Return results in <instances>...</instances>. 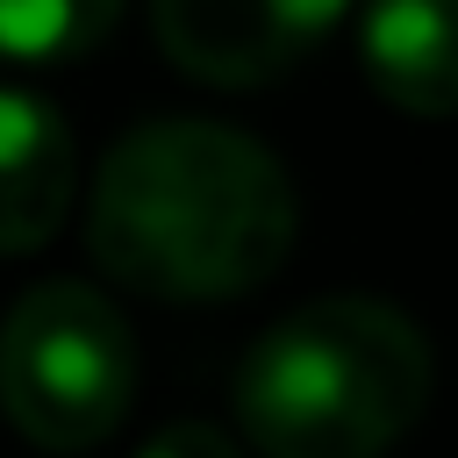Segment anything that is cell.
I'll return each instance as SVG.
<instances>
[{
  "label": "cell",
  "mask_w": 458,
  "mask_h": 458,
  "mask_svg": "<svg viewBox=\"0 0 458 458\" xmlns=\"http://www.w3.org/2000/svg\"><path fill=\"white\" fill-rule=\"evenodd\" d=\"M301 208L286 165L222 122L129 129L86 200L93 265L150 301H236L293 250Z\"/></svg>",
  "instance_id": "cell-1"
},
{
  "label": "cell",
  "mask_w": 458,
  "mask_h": 458,
  "mask_svg": "<svg viewBox=\"0 0 458 458\" xmlns=\"http://www.w3.org/2000/svg\"><path fill=\"white\" fill-rule=\"evenodd\" d=\"M429 386V344L394 301L329 293L243 351L229 401L258 458H379L422 422Z\"/></svg>",
  "instance_id": "cell-2"
},
{
  "label": "cell",
  "mask_w": 458,
  "mask_h": 458,
  "mask_svg": "<svg viewBox=\"0 0 458 458\" xmlns=\"http://www.w3.org/2000/svg\"><path fill=\"white\" fill-rule=\"evenodd\" d=\"M136 401V336L86 279H43L0 315V415L36 451H93Z\"/></svg>",
  "instance_id": "cell-3"
},
{
  "label": "cell",
  "mask_w": 458,
  "mask_h": 458,
  "mask_svg": "<svg viewBox=\"0 0 458 458\" xmlns=\"http://www.w3.org/2000/svg\"><path fill=\"white\" fill-rule=\"evenodd\" d=\"M351 0H150L157 50L222 93H258L293 72Z\"/></svg>",
  "instance_id": "cell-4"
},
{
  "label": "cell",
  "mask_w": 458,
  "mask_h": 458,
  "mask_svg": "<svg viewBox=\"0 0 458 458\" xmlns=\"http://www.w3.org/2000/svg\"><path fill=\"white\" fill-rule=\"evenodd\" d=\"M72 129L50 100L0 86V258H29L72 208Z\"/></svg>",
  "instance_id": "cell-5"
},
{
  "label": "cell",
  "mask_w": 458,
  "mask_h": 458,
  "mask_svg": "<svg viewBox=\"0 0 458 458\" xmlns=\"http://www.w3.org/2000/svg\"><path fill=\"white\" fill-rule=\"evenodd\" d=\"M372 93L401 114H458V0H372L358 29Z\"/></svg>",
  "instance_id": "cell-6"
},
{
  "label": "cell",
  "mask_w": 458,
  "mask_h": 458,
  "mask_svg": "<svg viewBox=\"0 0 458 458\" xmlns=\"http://www.w3.org/2000/svg\"><path fill=\"white\" fill-rule=\"evenodd\" d=\"M122 0H0V57L14 64H64L86 57L114 29Z\"/></svg>",
  "instance_id": "cell-7"
},
{
  "label": "cell",
  "mask_w": 458,
  "mask_h": 458,
  "mask_svg": "<svg viewBox=\"0 0 458 458\" xmlns=\"http://www.w3.org/2000/svg\"><path fill=\"white\" fill-rule=\"evenodd\" d=\"M136 458H243V451H236L215 422H165Z\"/></svg>",
  "instance_id": "cell-8"
}]
</instances>
